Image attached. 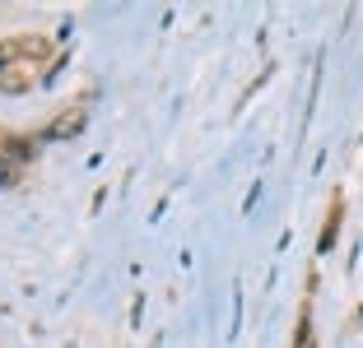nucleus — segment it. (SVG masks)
I'll return each instance as SVG.
<instances>
[{
  "label": "nucleus",
  "instance_id": "nucleus-1",
  "mask_svg": "<svg viewBox=\"0 0 363 348\" xmlns=\"http://www.w3.org/2000/svg\"><path fill=\"white\" fill-rule=\"evenodd\" d=\"M79 126H84V112H75V107H70L65 116H56V126L47 130V135H52V139H65V135H79Z\"/></svg>",
  "mask_w": 363,
  "mask_h": 348
},
{
  "label": "nucleus",
  "instance_id": "nucleus-2",
  "mask_svg": "<svg viewBox=\"0 0 363 348\" xmlns=\"http://www.w3.org/2000/svg\"><path fill=\"white\" fill-rule=\"evenodd\" d=\"M335 232H340V204H335V209H331V223H326V232H321V251H331Z\"/></svg>",
  "mask_w": 363,
  "mask_h": 348
},
{
  "label": "nucleus",
  "instance_id": "nucleus-3",
  "mask_svg": "<svg viewBox=\"0 0 363 348\" xmlns=\"http://www.w3.org/2000/svg\"><path fill=\"white\" fill-rule=\"evenodd\" d=\"M14 181H19V163L0 153V186H14Z\"/></svg>",
  "mask_w": 363,
  "mask_h": 348
}]
</instances>
